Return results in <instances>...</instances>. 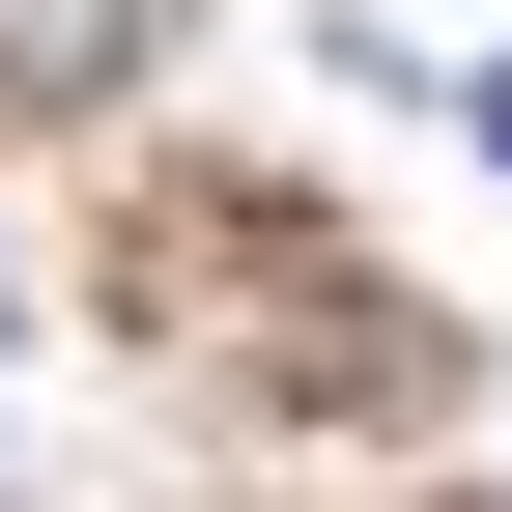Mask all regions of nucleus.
I'll return each mask as SVG.
<instances>
[{
    "label": "nucleus",
    "mask_w": 512,
    "mask_h": 512,
    "mask_svg": "<svg viewBox=\"0 0 512 512\" xmlns=\"http://www.w3.org/2000/svg\"><path fill=\"white\" fill-rule=\"evenodd\" d=\"M484 143H512V86H484Z\"/></svg>",
    "instance_id": "f257e3e1"
}]
</instances>
